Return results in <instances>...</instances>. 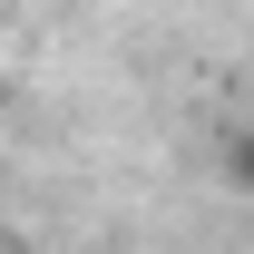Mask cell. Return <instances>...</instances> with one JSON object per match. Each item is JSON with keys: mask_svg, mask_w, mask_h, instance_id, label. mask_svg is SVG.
I'll return each instance as SVG.
<instances>
[{"mask_svg": "<svg viewBox=\"0 0 254 254\" xmlns=\"http://www.w3.org/2000/svg\"><path fill=\"white\" fill-rule=\"evenodd\" d=\"M225 166H235V186H254V127L235 137V147H225Z\"/></svg>", "mask_w": 254, "mask_h": 254, "instance_id": "cell-1", "label": "cell"}, {"mask_svg": "<svg viewBox=\"0 0 254 254\" xmlns=\"http://www.w3.org/2000/svg\"><path fill=\"white\" fill-rule=\"evenodd\" d=\"M0 254H20V235H0Z\"/></svg>", "mask_w": 254, "mask_h": 254, "instance_id": "cell-2", "label": "cell"}]
</instances>
